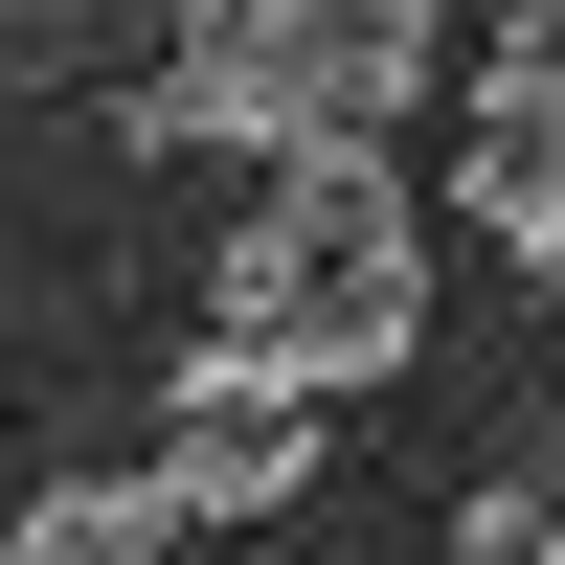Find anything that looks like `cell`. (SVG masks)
<instances>
[{"mask_svg": "<svg viewBox=\"0 0 565 565\" xmlns=\"http://www.w3.org/2000/svg\"><path fill=\"white\" fill-rule=\"evenodd\" d=\"M407 340H430V226H407V181L385 159H295L249 226H226V295H204V362H181V385L362 407Z\"/></svg>", "mask_w": 565, "mask_h": 565, "instance_id": "1", "label": "cell"}, {"mask_svg": "<svg viewBox=\"0 0 565 565\" xmlns=\"http://www.w3.org/2000/svg\"><path fill=\"white\" fill-rule=\"evenodd\" d=\"M430 90V0H181V68L136 136H249V159H385Z\"/></svg>", "mask_w": 565, "mask_h": 565, "instance_id": "2", "label": "cell"}, {"mask_svg": "<svg viewBox=\"0 0 565 565\" xmlns=\"http://www.w3.org/2000/svg\"><path fill=\"white\" fill-rule=\"evenodd\" d=\"M452 181H476V226L565 295V0L498 23V90H476V159H452Z\"/></svg>", "mask_w": 565, "mask_h": 565, "instance_id": "3", "label": "cell"}, {"mask_svg": "<svg viewBox=\"0 0 565 565\" xmlns=\"http://www.w3.org/2000/svg\"><path fill=\"white\" fill-rule=\"evenodd\" d=\"M136 476L181 498V543H204V521H295V498H317V407L295 385H181Z\"/></svg>", "mask_w": 565, "mask_h": 565, "instance_id": "4", "label": "cell"}, {"mask_svg": "<svg viewBox=\"0 0 565 565\" xmlns=\"http://www.w3.org/2000/svg\"><path fill=\"white\" fill-rule=\"evenodd\" d=\"M159 543H181L159 476H45L23 521H0V565H159Z\"/></svg>", "mask_w": 565, "mask_h": 565, "instance_id": "5", "label": "cell"}, {"mask_svg": "<svg viewBox=\"0 0 565 565\" xmlns=\"http://www.w3.org/2000/svg\"><path fill=\"white\" fill-rule=\"evenodd\" d=\"M521 565H565V521H543V543H521Z\"/></svg>", "mask_w": 565, "mask_h": 565, "instance_id": "6", "label": "cell"}]
</instances>
